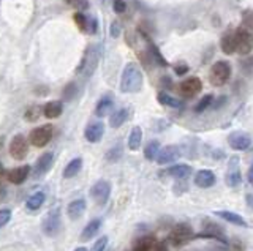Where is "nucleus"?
<instances>
[{"label": "nucleus", "instance_id": "obj_1", "mask_svg": "<svg viewBox=\"0 0 253 251\" xmlns=\"http://www.w3.org/2000/svg\"><path fill=\"white\" fill-rule=\"evenodd\" d=\"M144 78H143V70L139 68L136 62L126 63L122 78H121V92L124 94H136L143 89Z\"/></svg>", "mask_w": 253, "mask_h": 251}, {"label": "nucleus", "instance_id": "obj_2", "mask_svg": "<svg viewBox=\"0 0 253 251\" xmlns=\"http://www.w3.org/2000/svg\"><path fill=\"white\" fill-rule=\"evenodd\" d=\"M98 60H100V46L98 44H89L78 66V74L84 76V78L92 76L96 65H98Z\"/></svg>", "mask_w": 253, "mask_h": 251}, {"label": "nucleus", "instance_id": "obj_3", "mask_svg": "<svg viewBox=\"0 0 253 251\" xmlns=\"http://www.w3.org/2000/svg\"><path fill=\"white\" fill-rule=\"evenodd\" d=\"M233 36H234V49L237 54L241 56H249L253 51V32L247 27H237L233 30Z\"/></svg>", "mask_w": 253, "mask_h": 251}, {"label": "nucleus", "instance_id": "obj_4", "mask_svg": "<svg viewBox=\"0 0 253 251\" xmlns=\"http://www.w3.org/2000/svg\"><path fill=\"white\" fill-rule=\"evenodd\" d=\"M231 65L226 60H219L215 62L211 68V73H209V81L212 86L215 87H220L223 84H226L231 78Z\"/></svg>", "mask_w": 253, "mask_h": 251}, {"label": "nucleus", "instance_id": "obj_5", "mask_svg": "<svg viewBox=\"0 0 253 251\" xmlns=\"http://www.w3.org/2000/svg\"><path fill=\"white\" fill-rule=\"evenodd\" d=\"M193 235H195L193 234V227L189 223H179L171 229V232L168 235V242H169V245L179 248V247L185 245L187 242H190L193 239Z\"/></svg>", "mask_w": 253, "mask_h": 251}, {"label": "nucleus", "instance_id": "obj_6", "mask_svg": "<svg viewBox=\"0 0 253 251\" xmlns=\"http://www.w3.org/2000/svg\"><path fill=\"white\" fill-rule=\"evenodd\" d=\"M41 229L44 234L48 235V237H56V235H59V232H61V229H62L61 209H53L44 215L43 223H41Z\"/></svg>", "mask_w": 253, "mask_h": 251}, {"label": "nucleus", "instance_id": "obj_7", "mask_svg": "<svg viewBox=\"0 0 253 251\" xmlns=\"http://www.w3.org/2000/svg\"><path fill=\"white\" fill-rule=\"evenodd\" d=\"M53 136H54V126L51 124H46L32 130L31 136H29V141H31L33 147H44L53 139Z\"/></svg>", "mask_w": 253, "mask_h": 251}, {"label": "nucleus", "instance_id": "obj_8", "mask_svg": "<svg viewBox=\"0 0 253 251\" xmlns=\"http://www.w3.org/2000/svg\"><path fill=\"white\" fill-rule=\"evenodd\" d=\"M10 155L18 159V161H21V159H24L29 154V142L26 139L24 134H16L14 138L11 139L10 142Z\"/></svg>", "mask_w": 253, "mask_h": 251}, {"label": "nucleus", "instance_id": "obj_9", "mask_svg": "<svg viewBox=\"0 0 253 251\" xmlns=\"http://www.w3.org/2000/svg\"><path fill=\"white\" fill-rule=\"evenodd\" d=\"M91 196L98 205H105L111 196V184L108 180H98L91 188Z\"/></svg>", "mask_w": 253, "mask_h": 251}, {"label": "nucleus", "instance_id": "obj_10", "mask_svg": "<svg viewBox=\"0 0 253 251\" xmlns=\"http://www.w3.org/2000/svg\"><path fill=\"white\" fill-rule=\"evenodd\" d=\"M242 184V174L239 167V158L231 157L228 163V171H226V185L229 188H236Z\"/></svg>", "mask_w": 253, "mask_h": 251}, {"label": "nucleus", "instance_id": "obj_11", "mask_svg": "<svg viewBox=\"0 0 253 251\" xmlns=\"http://www.w3.org/2000/svg\"><path fill=\"white\" fill-rule=\"evenodd\" d=\"M201 90H203V82H201L199 78H189L184 82H181V86H179V92L185 98L196 96Z\"/></svg>", "mask_w": 253, "mask_h": 251}, {"label": "nucleus", "instance_id": "obj_12", "mask_svg": "<svg viewBox=\"0 0 253 251\" xmlns=\"http://www.w3.org/2000/svg\"><path fill=\"white\" fill-rule=\"evenodd\" d=\"M228 144L234 150H247L252 146V138L242 131H233L228 136Z\"/></svg>", "mask_w": 253, "mask_h": 251}, {"label": "nucleus", "instance_id": "obj_13", "mask_svg": "<svg viewBox=\"0 0 253 251\" xmlns=\"http://www.w3.org/2000/svg\"><path fill=\"white\" fill-rule=\"evenodd\" d=\"M73 19H74V22H76V26L79 27L81 32H84V33H95L96 29H98L96 21L94 18H87L83 11L74 13Z\"/></svg>", "mask_w": 253, "mask_h": 251}, {"label": "nucleus", "instance_id": "obj_14", "mask_svg": "<svg viewBox=\"0 0 253 251\" xmlns=\"http://www.w3.org/2000/svg\"><path fill=\"white\" fill-rule=\"evenodd\" d=\"M103 134H105V124L103 122H92V124H89L84 130V136L89 142H100Z\"/></svg>", "mask_w": 253, "mask_h": 251}, {"label": "nucleus", "instance_id": "obj_15", "mask_svg": "<svg viewBox=\"0 0 253 251\" xmlns=\"http://www.w3.org/2000/svg\"><path fill=\"white\" fill-rule=\"evenodd\" d=\"M181 157V149L177 146H166L160 149L158 155H157V163L158 164H169L174 163L176 159H179Z\"/></svg>", "mask_w": 253, "mask_h": 251}, {"label": "nucleus", "instance_id": "obj_16", "mask_svg": "<svg viewBox=\"0 0 253 251\" xmlns=\"http://www.w3.org/2000/svg\"><path fill=\"white\" fill-rule=\"evenodd\" d=\"M203 227H204V235H206V237L217 239L219 242H226L225 231H223L221 226H219L217 223L211 221V220H204V221H203Z\"/></svg>", "mask_w": 253, "mask_h": 251}, {"label": "nucleus", "instance_id": "obj_17", "mask_svg": "<svg viewBox=\"0 0 253 251\" xmlns=\"http://www.w3.org/2000/svg\"><path fill=\"white\" fill-rule=\"evenodd\" d=\"M215 182H217V177L211 169H201L195 176V185L199 188H211L215 185Z\"/></svg>", "mask_w": 253, "mask_h": 251}, {"label": "nucleus", "instance_id": "obj_18", "mask_svg": "<svg viewBox=\"0 0 253 251\" xmlns=\"http://www.w3.org/2000/svg\"><path fill=\"white\" fill-rule=\"evenodd\" d=\"M53 164H54V155L49 154V152L48 154H43L35 163V177L44 176L53 167Z\"/></svg>", "mask_w": 253, "mask_h": 251}, {"label": "nucleus", "instance_id": "obj_19", "mask_svg": "<svg viewBox=\"0 0 253 251\" xmlns=\"http://www.w3.org/2000/svg\"><path fill=\"white\" fill-rule=\"evenodd\" d=\"M141 35H143V38H144L146 43H147V52H149V56H151L158 65H161V66H168L166 59L163 57V54L160 52V49L157 48V44H155V43L151 40V36H149L146 32H141Z\"/></svg>", "mask_w": 253, "mask_h": 251}, {"label": "nucleus", "instance_id": "obj_20", "mask_svg": "<svg viewBox=\"0 0 253 251\" xmlns=\"http://www.w3.org/2000/svg\"><path fill=\"white\" fill-rule=\"evenodd\" d=\"M114 108V98L111 94H106L100 98V101L96 103V108H95V116L96 117H105L108 114L113 111Z\"/></svg>", "mask_w": 253, "mask_h": 251}, {"label": "nucleus", "instance_id": "obj_21", "mask_svg": "<svg viewBox=\"0 0 253 251\" xmlns=\"http://www.w3.org/2000/svg\"><path fill=\"white\" fill-rule=\"evenodd\" d=\"M86 207H87V204L84 199H74L68 204V207H66V214H68V218L70 220H79L81 217L84 215V212H86Z\"/></svg>", "mask_w": 253, "mask_h": 251}, {"label": "nucleus", "instance_id": "obj_22", "mask_svg": "<svg viewBox=\"0 0 253 251\" xmlns=\"http://www.w3.org/2000/svg\"><path fill=\"white\" fill-rule=\"evenodd\" d=\"M29 174H31V167H29V166L14 167V169H11L8 172V180L11 182V184H14V185H21V184H24V182L27 180Z\"/></svg>", "mask_w": 253, "mask_h": 251}, {"label": "nucleus", "instance_id": "obj_23", "mask_svg": "<svg viewBox=\"0 0 253 251\" xmlns=\"http://www.w3.org/2000/svg\"><path fill=\"white\" fill-rule=\"evenodd\" d=\"M191 172H193V169L190 164H174L166 171L168 176L179 179V180H187L191 176Z\"/></svg>", "mask_w": 253, "mask_h": 251}, {"label": "nucleus", "instance_id": "obj_24", "mask_svg": "<svg viewBox=\"0 0 253 251\" xmlns=\"http://www.w3.org/2000/svg\"><path fill=\"white\" fill-rule=\"evenodd\" d=\"M100 227H101V220L100 218H95V220H92V221H89L87 226L83 229V234H81V240H84V242L92 240L95 235L98 234Z\"/></svg>", "mask_w": 253, "mask_h": 251}, {"label": "nucleus", "instance_id": "obj_25", "mask_svg": "<svg viewBox=\"0 0 253 251\" xmlns=\"http://www.w3.org/2000/svg\"><path fill=\"white\" fill-rule=\"evenodd\" d=\"M62 112H63V104L59 100L49 101V103L44 104V108H43V114L46 119H57Z\"/></svg>", "mask_w": 253, "mask_h": 251}, {"label": "nucleus", "instance_id": "obj_26", "mask_svg": "<svg viewBox=\"0 0 253 251\" xmlns=\"http://www.w3.org/2000/svg\"><path fill=\"white\" fill-rule=\"evenodd\" d=\"M130 117V111L128 108H121V109H117L116 112L111 114V117H109V125L113 126V128H121L126 120H128Z\"/></svg>", "mask_w": 253, "mask_h": 251}, {"label": "nucleus", "instance_id": "obj_27", "mask_svg": "<svg viewBox=\"0 0 253 251\" xmlns=\"http://www.w3.org/2000/svg\"><path fill=\"white\" fill-rule=\"evenodd\" d=\"M215 215L223 218L225 221L231 223L234 226H239V227H245L247 226V223H245V220L239 215V214H234V212H229V210H219L215 212Z\"/></svg>", "mask_w": 253, "mask_h": 251}, {"label": "nucleus", "instance_id": "obj_28", "mask_svg": "<svg viewBox=\"0 0 253 251\" xmlns=\"http://www.w3.org/2000/svg\"><path fill=\"white\" fill-rule=\"evenodd\" d=\"M157 100L160 104L163 106H168V108H173V109H182L184 108V101L179 100V98H176L173 95H169L166 92H160L157 95Z\"/></svg>", "mask_w": 253, "mask_h": 251}, {"label": "nucleus", "instance_id": "obj_29", "mask_svg": "<svg viewBox=\"0 0 253 251\" xmlns=\"http://www.w3.org/2000/svg\"><path fill=\"white\" fill-rule=\"evenodd\" d=\"M220 48L221 51L225 52V54L228 56H231L236 52L234 49V36H233V30H228V32L221 36V40H220Z\"/></svg>", "mask_w": 253, "mask_h": 251}, {"label": "nucleus", "instance_id": "obj_30", "mask_svg": "<svg viewBox=\"0 0 253 251\" xmlns=\"http://www.w3.org/2000/svg\"><path fill=\"white\" fill-rule=\"evenodd\" d=\"M141 142H143V130L139 126H133L128 136V149L133 152L138 150L141 147Z\"/></svg>", "mask_w": 253, "mask_h": 251}, {"label": "nucleus", "instance_id": "obj_31", "mask_svg": "<svg viewBox=\"0 0 253 251\" xmlns=\"http://www.w3.org/2000/svg\"><path fill=\"white\" fill-rule=\"evenodd\" d=\"M81 167H83V158H73L71 161L66 164L65 169H63V177L65 179L74 177L81 171Z\"/></svg>", "mask_w": 253, "mask_h": 251}, {"label": "nucleus", "instance_id": "obj_32", "mask_svg": "<svg viewBox=\"0 0 253 251\" xmlns=\"http://www.w3.org/2000/svg\"><path fill=\"white\" fill-rule=\"evenodd\" d=\"M44 201H46V194H44L43 191L35 193L27 199V209L29 210H38V209H41Z\"/></svg>", "mask_w": 253, "mask_h": 251}, {"label": "nucleus", "instance_id": "obj_33", "mask_svg": "<svg viewBox=\"0 0 253 251\" xmlns=\"http://www.w3.org/2000/svg\"><path fill=\"white\" fill-rule=\"evenodd\" d=\"M158 152H160V142L154 139L151 142H147V146L144 149V157L149 161H154V159H157Z\"/></svg>", "mask_w": 253, "mask_h": 251}, {"label": "nucleus", "instance_id": "obj_34", "mask_svg": "<svg viewBox=\"0 0 253 251\" xmlns=\"http://www.w3.org/2000/svg\"><path fill=\"white\" fill-rule=\"evenodd\" d=\"M122 155H124L122 144H116L114 147H111V149L106 152L105 158H106V161H109V163H116V161H119V159L122 158Z\"/></svg>", "mask_w": 253, "mask_h": 251}, {"label": "nucleus", "instance_id": "obj_35", "mask_svg": "<svg viewBox=\"0 0 253 251\" xmlns=\"http://www.w3.org/2000/svg\"><path fill=\"white\" fill-rule=\"evenodd\" d=\"M214 103V95H204L201 100L195 104V108H193V111H195L196 114H201V112H204L206 109H209L211 106Z\"/></svg>", "mask_w": 253, "mask_h": 251}, {"label": "nucleus", "instance_id": "obj_36", "mask_svg": "<svg viewBox=\"0 0 253 251\" xmlns=\"http://www.w3.org/2000/svg\"><path fill=\"white\" fill-rule=\"evenodd\" d=\"M63 2L78 11H84L89 8V0H63Z\"/></svg>", "mask_w": 253, "mask_h": 251}, {"label": "nucleus", "instance_id": "obj_37", "mask_svg": "<svg viewBox=\"0 0 253 251\" xmlns=\"http://www.w3.org/2000/svg\"><path fill=\"white\" fill-rule=\"evenodd\" d=\"M40 116H41V108H40V106H32V108H29L26 111V114H24L26 120H29V122H36Z\"/></svg>", "mask_w": 253, "mask_h": 251}, {"label": "nucleus", "instance_id": "obj_38", "mask_svg": "<svg viewBox=\"0 0 253 251\" xmlns=\"http://www.w3.org/2000/svg\"><path fill=\"white\" fill-rule=\"evenodd\" d=\"M76 94H78V87H76V84H74V82H70L68 86L63 89V98H65V100H73V98L76 96Z\"/></svg>", "mask_w": 253, "mask_h": 251}, {"label": "nucleus", "instance_id": "obj_39", "mask_svg": "<svg viewBox=\"0 0 253 251\" xmlns=\"http://www.w3.org/2000/svg\"><path fill=\"white\" fill-rule=\"evenodd\" d=\"M241 70L244 74H253V57H245L241 60Z\"/></svg>", "mask_w": 253, "mask_h": 251}, {"label": "nucleus", "instance_id": "obj_40", "mask_svg": "<svg viewBox=\"0 0 253 251\" xmlns=\"http://www.w3.org/2000/svg\"><path fill=\"white\" fill-rule=\"evenodd\" d=\"M242 26L247 29H253V10L242 11Z\"/></svg>", "mask_w": 253, "mask_h": 251}, {"label": "nucleus", "instance_id": "obj_41", "mask_svg": "<svg viewBox=\"0 0 253 251\" xmlns=\"http://www.w3.org/2000/svg\"><path fill=\"white\" fill-rule=\"evenodd\" d=\"M10 220H11V210H10V209L0 210V229H2V227H5L6 224H8V223H10Z\"/></svg>", "mask_w": 253, "mask_h": 251}, {"label": "nucleus", "instance_id": "obj_42", "mask_svg": "<svg viewBox=\"0 0 253 251\" xmlns=\"http://www.w3.org/2000/svg\"><path fill=\"white\" fill-rule=\"evenodd\" d=\"M106 245H108V237H106V235H103V237H100L94 243L92 251H105Z\"/></svg>", "mask_w": 253, "mask_h": 251}, {"label": "nucleus", "instance_id": "obj_43", "mask_svg": "<svg viewBox=\"0 0 253 251\" xmlns=\"http://www.w3.org/2000/svg\"><path fill=\"white\" fill-rule=\"evenodd\" d=\"M113 8L117 14H122L126 10V3L124 2V0H113Z\"/></svg>", "mask_w": 253, "mask_h": 251}, {"label": "nucleus", "instance_id": "obj_44", "mask_svg": "<svg viewBox=\"0 0 253 251\" xmlns=\"http://www.w3.org/2000/svg\"><path fill=\"white\" fill-rule=\"evenodd\" d=\"M121 32H122L121 24H119V21H114L113 24H111V30H109L111 36H113V38H117L119 35H121Z\"/></svg>", "mask_w": 253, "mask_h": 251}, {"label": "nucleus", "instance_id": "obj_45", "mask_svg": "<svg viewBox=\"0 0 253 251\" xmlns=\"http://www.w3.org/2000/svg\"><path fill=\"white\" fill-rule=\"evenodd\" d=\"M174 70H176V74L184 76L185 73L189 71V65H185V63H182V65H177V66L174 68Z\"/></svg>", "mask_w": 253, "mask_h": 251}, {"label": "nucleus", "instance_id": "obj_46", "mask_svg": "<svg viewBox=\"0 0 253 251\" xmlns=\"http://www.w3.org/2000/svg\"><path fill=\"white\" fill-rule=\"evenodd\" d=\"M154 251H168V247L165 243H157V245L154 247Z\"/></svg>", "mask_w": 253, "mask_h": 251}, {"label": "nucleus", "instance_id": "obj_47", "mask_svg": "<svg viewBox=\"0 0 253 251\" xmlns=\"http://www.w3.org/2000/svg\"><path fill=\"white\" fill-rule=\"evenodd\" d=\"M249 182H250V184H253V164L250 166V169H249Z\"/></svg>", "mask_w": 253, "mask_h": 251}, {"label": "nucleus", "instance_id": "obj_48", "mask_svg": "<svg viewBox=\"0 0 253 251\" xmlns=\"http://www.w3.org/2000/svg\"><path fill=\"white\" fill-rule=\"evenodd\" d=\"M247 204H250V207H253V194H247Z\"/></svg>", "mask_w": 253, "mask_h": 251}, {"label": "nucleus", "instance_id": "obj_49", "mask_svg": "<svg viewBox=\"0 0 253 251\" xmlns=\"http://www.w3.org/2000/svg\"><path fill=\"white\" fill-rule=\"evenodd\" d=\"M133 251H149V250H146V248H141V247H135V248H133Z\"/></svg>", "mask_w": 253, "mask_h": 251}, {"label": "nucleus", "instance_id": "obj_50", "mask_svg": "<svg viewBox=\"0 0 253 251\" xmlns=\"http://www.w3.org/2000/svg\"><path fill=\"white\" fill-rule=\"evenodd\" d=\"M74 251H89V250H87V248H84V247H81V248H76Z\"/></svg>", "mask_w": 253, "mask_h": 251}, {"label": "nucleus", "instance_id": "obj_51", "mask_svg": "<svg viewBox=\"0 0 253 251\" xmlns=\"http://www.w3.org/2000/svg\"><path fill=\"white\" fill-rule=\"evenodd\" d=\"M3 172V166L2 164H0V174H2Z\"/></svg>", "mask_w": 253, "mask_h": 251}, {"label": "nucleus", "instance_id": "obj_52", "mask_svg": "<svg viewBox=\"0 0 253 251\" xmlns=\"http://www.w3.org/2000/svg\"><path fill=\"white\" fill-rule=\"evenodd\" d=\"M101 2H105V3H106V2H108V0H101Z\"/></svg>", "mask_w": 253, "mask_h": 251}, {"label": "nucleus", "instance_id": "obj_53", "mask_svg": "<svg viewBox=\"0 0 253 251\" xmlns=\"http://www.w3.org/2000/svg\"><path fill=\"white\" fill-rule=\"evenodd\" d=\"M252 185H253V184H252Z\"/></svg>", "mask_w": 253, "mask_h": 251}]
</instances>
